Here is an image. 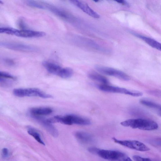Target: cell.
Listing matches in <instances>:
<instances>
[{"label":"cell","mask_w":161,"mask_h":161,"mask_svg":"<svg viewBox=\"0 0 161 161\" xmlns=\"http://www.w3.org/2000/svg\"><path fill=\"white\" fill-rule=\"evenodd\" d=\"M121 124L125 127L146 131H152L156 130L158 128V124L155 122L143 119H128L122 122Z\"/></svg>","instance_id":"cell-1"},{"label":"cell","mask_w":161,"mask_h":161,"mask_svg":"<svg viewBox=\"0 0 161 161\" xmlns=\"http://www.w3.org/2000/svg\"><path fill=\"white\" fill-rule=\"evenodd\" d=\"M88 151L103 159L111 161H119L125 154L118 151L105 150L95 147L90 148Z\"/></svg>","instance_id":"cell-2"},{"label":"cell","mask_w":161,"mask_h":161,"mask_svg":"<svg viewBox=\"0 0 161 161\" xmlns=\"http://www.w3.org/2000/svg\"><path fill=\"white\" fill-rule=\"evenodd\" d=\"M13 94L15 96L19 97H38L44 99H49L53 97L51 95L35 88L15 89L13 91Z\"/></svg>","instance_id":"cell-3"},{"label":"cell","mask_w":161,"mask_h":161,"mask_svg":"<svg viewBox=\"0 0 161 161\" xmlns=\"http://www.w3.org/2000/svg\"><path fill=\"white\" fill-rule=\"evenodd\" d=\"M40 3L42 9L48 10L56 16L69 22H75L78 20L71 14L60 8L47 3L42 2Z\"/></svg>","instance_id":"cell-4"},{"label":"cell","mask_w":161,"mask_h":161,"mask_svg":"<svg viewBox=\"0 0 161 161\" xmlns=\"http://www.w3.org/2000/svg\"><path fill=\"white\" fill-rule=\"evenodd\" d=\"M97 87L99 90L106 92L123 94L134 97H139L143 95V93L139 91L129 90L125 88L110 86L108 84H102Z\"/></svg>","instance_id":"cell-5"},{"label":"cell","mask_w":161,"mask_h":161,"mask_svg":"<svg viewBox=\"0 0 161 161\" xmlns=\"http://www.w3.org/2000/svg\"><path fill=\"white\" fill-rule=\"evenodd\" d=\"M113 140L115 143L126 147L140 151H146L150 149L141 142L136 140H120L113 137Z\"/></svg>","instance_id":"cell-6"},{"label":"cell","mask_w":161,"mask_h":161,"mask_svg":"<svg viewBox=\"0 0 161 161\" xmlns=\"http://www.w3.org/2000/svg\"><path fill=\"white\" fill-rule=\"evenodd\" d=\"M95 69L99 72L107 75L114 76L120 79L128 81L130 79L129 76L123 72L116 69L104 66H97Z\"/></svg>","instance_id":"cell-7"},{"label":"cell","mask_w":161,"mask_h":161,"mask_svg":"<svg viewBox=\"0 0 161 161\" xmlns=\"http://www.w3.org/2000/svg\"><path fill=\"white\" fill-rule=\"evenodd\" d=\"M0 46L13 50L25 52H33L37 49L33 46L13 42H0Z\"/></svg>","instance_id":"cell-8"},{"label":"cell","mask_w":161,"mask_h":161,"mask_svg":"<svg viewBox=\"0 0 161 161\" xmlns=\"http://www.w3.org/2000/svg\"><path fill=\"white\" fill-rule=\"evenodd\" d=\"M72 38V41L76 44L96 50H102V49L100 46L92 40L77 36L74 37Z\"/></svg>","instance_id":"cell-9"},{"label":"cell","mask_w":161,"mask_h":161,"mask_svg":"<svg viewBox=\"0 0 161 161\" xmlns=\"http://www.w3.org/2000/svg\"><path fill=\"white\" fill-rule=\"evenodd\" d=\"M34 119L39 123L47 131L53 136L58 135V130L52 124L49 122L47 119L40 116H30Z\"/></svg>","instance_id":"cell-10"},{"label":"cell","mask_w":161,"mask_h":161,"mask_svg":"<svg viewBox=\"0 0 161 161\" xmlns=\"http://www.w3.org/2000/svg\"><path fill=\"white\" fill-rule=\"evenodd\" d=\"M70 1L89 16L95 18L100 17L99 15L91 9L86 3L78 0H71Z\"/></svg>","instance_id":"cell-11"},{"label":"cell","mask_w":161,"mask_h":161,"mask_svg":"<svg viewBox=\"0 0 161 161\" xmlns=\"http://www.w3.org/2000/svg\"><path fill=\"white\" fill-rule=\"evenodd\" d=\"M46 33L44 32L35 31L28 29L17 30L15 35L25 38L40 37L44 36Z\"/></svg>","instance_id":"cell-12"},{"label":"cell","mask_w":161,"mask_h":161,"mask_svg":"<svg viewBox=\"0 0 161 161\" xmlns=\"http://www.w3.org/2000/svg\"><path fill=\"white\" fill-rule=\"evenodd\" d=\"M71 125L74 124L80 125H89L91 124L90 121L88 119L76 115H67Z\"/></svg>","instance_id":"cell-13"},{"label":"cell","mask_w":161,"mask_h":161,"mask_svg":"<svg viewBox=\"0 0 161 161\" xmlns=\"http://www.w3.org/2000/svg\"><path fill=\"white\" fill-rule=\"evenodd\" d=\"M30 116H43L51 114L53 112L52 110L49 107H40L33 108L29 110Z\"/></svg>","instance_id":"cell-14"},{"label":"cell","mask_w":161,"mask_h":161,"mask_svg":"<svg viewBox=\"0 0 161 161\" xmlns=\"http://www.w3.org/2000/svg\"><path fill=\"white\" fill-rule=\"evenodd\" d=\"M43 66L50 73L58 76L63 68L54 63L44 61L42 63Z\"/></svg>","instance_id":"cell-15"},{"label":"cell","mask_w":161,"mask_h":161,"mask_svg":"<svg viewBox=\"0 0 161 161\" xmlns=\"http://www.w3.org/2000/svg\"><path fill=\"white\" fill-rule=\"evenodd\" d=\"M134 35L139 39L142 40L152 47L160 51L161 49V44L159 42L150 37L144 36L139 34H134Z\"/></svg>","instance_id":"cell-16"},{"label":"cell","mask_w":161,"mask_h":161,"mask_svg":"<svg viewBox=\"0 0 161 161\" xmlns=\"http://www.w3.org/2000/svg\"><path fill=\"white\" fill-rule=\"evenodd\" d=\"M140 103L141 104L149 108L154 110L156 111L160 116H161V107L160 105L154 102L147 100V99H141Z\"/></svg>","instance_id":"cell-17"},{"label":"cell","mask_w":161,"mask_h":161,"mask_svg":"<svg viewBox=\"0 0 161 161\" xmlns=\"http://www.w3.org/2000/svg\"><path fill=\"white\" fill-rule=\"evenodd\" d=\"M88 76L90 79L102 83L103 84H108L109 83L108 79L95 71L90 72L88 74Z\"/></svg>","instance_id":"cell-18"},{"label":"cell","mask_w":161,"mask_h":161,"mask_svg":"<svg viewBox=\"0 0 161 161\" xmlns=\"http://www.w3.org/2000/svg\"><path fill=\"white\" fill-rule=\"evenodd\" d=\"M75 136L76 139L83 143H87L92 139L91 137L89 134L82 131L76 132Z\"/></svg>","instance_id":"cell-19"},{"label":"cell","mask_w":161,"mask_h":161,"mask_svg":"<svg viewBox=\"0 0 161 161\" xmlns=\"http://www.w3.org/2000/svg\"><path fill=\"white\" fill-rule=\"evenodd\" d=\"M74 74V71L72 69L69 67L63 68L58 76L59 77L67 79L71 77Z\"/></svg>","instance_id":"cell-20"},{"label":"cell","mask_w":161,"mask_h":161,"mask_svg":"<svg viewBox=\"0 0 161 161\" xmlns=\"http://www.w3.org/2000/svg\"><path fill=\"white\" fill-rule=\"evenodd\" d=\"M28 132L29 135L33 136L38 142L45 145L44 143L41 139L40 133L35 129L31 127L29 128Z\"/></svg>","instance_id":"cell-21"},{"label":"cell","mask_w":161,"mask_h":161,"mask_svg":"<svg viewBox=\"0 0 161 161\" xmlns=\"http://www.w3.org/2000/svg\"><path fill=\"white\" fill-rule=\"evenodd\" d=\"M16 29L13 28L0 27V33H6L14 35Z\"/></svg>","instance_id":"cell-22"},{"label":"cell","mask_w":161,"mask_h":161,"mask_svg":"<svg viewBox=\"0 0 161 161\" xmlns=\"http://www.w3.org/2000/svg\"><path fill=\"white\" fill-rule=\"evenodd\" d=\"M6 79H15L16 78L8 73L0 71V81H3Z\"/></svg>","instance_id":"cell-23"},{"label":"cell","mask_w":161,"mask_h":161,"mask_svg":"<svg viewBox=\"0 0 161 161\" xmlns=\"http://www.w3.org/2000/svg\"><path fill=\"white\" fill-rule=\"evenodd\" d=\"M133 159L135 161H154L150 159L143 158L138 155H134Z\"/></svg>","instance_id":"cell-24"},{"label":"cell","mask_w":161,"mask_h":161,"mask_svg":"<svg viewBox=\"0 0 161 161\" xmlns=\"http://www.w3.org/2000/svg\"><path fill=\"white\" fill-rule=\"evenodd\" d=\"M9 154V151L8 149L6 148H3L2 150V154L3 158H6Z\"/></svg>","instance_id":"cell-25"},{"label":"cell","mask_w":161,"mask_h":161,"mask_svg":"<svg viewBox=\"0 0 161 161\" xmlns=\"http://www.w3.org/2000/svg\"><path fill=\"white\" fill-rule=\"evenodd\" d=\"M18 25L19 26L22 28V29H27L26 28V26L22 20H20L18 22Z\"/></svg>","instance_id":"cell-26"},{"label":"cell","mask_w":161,"mask_h":161,"mask_svg":"<svg viewBox=\"0 0 161 161\" xmlns=\"http://www.w3.org/2000/svg\"><path fill=\"white\" fill-rule=\"evenodd\" d=\"M119 161H133L126 154L123 156Z\"/></svg>","instance_id":"cell-27"},{"label":"cell","mask_w":161,"mask_h":161,"mask_svg":"<svg viewBox=\"0 0 161 161\" xmlns=\"http://www.w3.org/2000/svg\"><path fill=\"white\" fill-rule=\"evenodd\" d=\"M117 3L121 4L129 7V5L128 2L124 1H116Z\"/></svg>","instance_id":"cell-28"}]
</instances>
